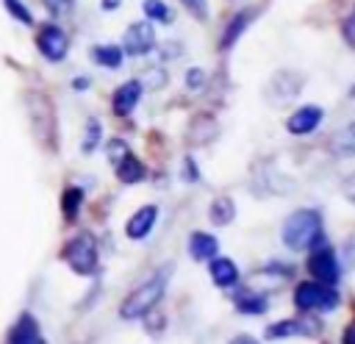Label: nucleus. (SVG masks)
Returning a JSON list of instances; mask_svg holds the SVG:
<instances>
[{
  "mask_svg": "<svg viewBox=\"0 0 355 344\" xmlns=\"http://www.w3.org/2000/svg\"><path fill=\"white\" fill-rule=\"evenodd\" d=\"M330 150L338 155V158H349L355 155V122L344 125L338 133H333L330 139Z\"/></svg>",
  "mask_w": 355,
  "mask_h": 344,
  "instance_id": "obj_18",
  "label": "nucleus"
},
{
  "mask_svg": "<svg viewBox=\"0 0 355 344\" xmlns=\"http://www.w3.org/2000/svg\"><path fill=\"white\" fill-rule=\"evenodd\" d=\"M255 19V8L250 6V8H241V11H236L233 17H230V22L225 25V31H222V36H219V50H230L241 36H244V31L250 28V22Z\"/></svg>",
  "mask_w": 355,
  "mask_h": 344,
  "instance_id": "obj_12",
  "label": "nucleus"
},
{
  "mask_svg": "<svg viewBox=\"0 0 355 344\" xmlns=\"http://www.w3.org/2000/svg\"><path fill=\"white\" fill-rule=\"evenodd\" d=\"M39 3L44 6V11H47L53 19L67 17V14L72 11V6H75V0H39Z\"/></svg>",
  "mask_w": 355,
  "mask_h": 344,
  "instance_id": "obj_27",
  "label": "nucleus"
},
{
  "mask_svg": "<svg viewBox=\"0 0 355 344\" xmlns=\"http://www.w3.org/2000/svg\"><path fill=\"white\" fill-rule=\"evenodd\" d=\"M322 117H324V111H322L319 105H302V108H297V111L286 119V130L294 133V136H305V133H311V130L319 128Z\"/></svg>",
  "mask_w": 355,
  "mask_h": 344,
  "instance_id": "obj_11",
  "label": "nucleus"
},
{
  "mask_svg": "<svg viewBox=\"0 0 355 344\" xmlns=\"http://www.w3.org/2000/svg\"><path fill=\"white\" fill-rule=\"evenodd\" d=\"M33 44L44 61L61 64L69 53V33L55 19H47V22L33 25Z\"/></svg>",
  "mask_w": 355,
  "mask_h": 344,
  "instance_id": "obj_4",
  "label": "nucleus"
},
{
  "mask_svg": "<svg viewBox=\"0 0 355 344\" xmlns=\"http://www.w3.org/2000/svg\"><path fill=\"white\" fill-rule=\"evenodd\" d=\"M25 103H28V114H31V125H33V133L36 139L53 150L58 144L55 139V108H53V100L44 94V92H28L25 94Z\"/></svg>",
  "mask_w": 355,
  "mask_h": 344,
  "instance_id": "obj_2",
  "label": "nucleus"
},
{
  "mask_svg": "<svg viewBox=\"0 0 355 344\" xmlns=\"http://www.w3.org/2000/svg\"><path fill=\"white\" fill-rule=\"evenodd\" d=\"M64 261L75 275H94L97 272V239L89 230L72 236L64 247Z\"/></svg>",
  "mask_w": 355,
  "mask_h": 344,
  "instance_id": "obj_5",
  "label": "nucleus"
},
{
  "mask_svg": "<svg viewBox=\"0 0 355 344\" xmlns=\"http://www.w3.org/2000/svg\"><path fill=\"white\" fill-rule=\"evenodd\" d=\"M308 272L313 275V280H319V283H330V286H336L338 277H341L336 252H333V247H327L322 239L313 244V250H311V255H308Z\"/></svg>",
  "mask_w": 355,
  "mask_h": 344,
  "instance_id": "obj_7",
  "label": "nucleus"
},
{
  "mask_svg": "<svg viewBox=\"0 0 355 344\" xmlns=\"http://www.w3.org/2000/svg\"><path fill=\"white\" fill-rule=\"evenodd\" d=\"M216 250H219V241L211 233H202V230L191 233V239H189V255L194 261H211L216 255Z\"/></svg>",
  "mask_w": 355,
  "mask_h": 344,
  "instance_id": "obj_15",
  "label": "nucleus"
},
{
  "mask_svg": "<svg viewBox=\"0 0 355 344\" xmlns=\"http://www.w3.org/2000/svg\"><path fill=\"white\" fill-rule=\"evenodd\" d=\"M280 239H283V244H286L288 250L313 247V244L322 239V216H319V211H311V208L294 211V214L283 222Z\"/></svg>",
  "mask_w": 355,
  "mask_h": 344,
  "instance_id": "obj_1",
  "label": "nucleus"
},
{
  "mask_svg": "<svg viewBox=\"0 0 355 344\" xmlns=\"http://www.w3.org/2000/svg\"><path fill=\"white\" fill-rule=\"evenodd\" d=\"M80 205H83V189L80 186H67L64 194H61V214L67 219H75Z\"/></svg>",
  "mask_w": 355,
  "mask_h": 344,
  "instance_id": "obj_22",
  "label": "nucleus"
},
{
  "mask_svg": "<svg viewBox=\"0 0 355 344\" xmlns=\"http://www.w3.org/2000/svg\"><path fill=\"white\" fill-rule=\"evenodd\" d=\"M141 11H144V17L150 22H164V25L172 22V8L164 0H144L141 3Z\"/></svg>",
  "mask_w": 355,
  "mask_h": 344,
  "instance_id": "obj_23",
  "label": "nucleus"
},
{
  "mask_svg": "<svg viewBox=\"0 0 355 344\" xmlns=\"http://www.w3.org/2000/svg\"><path fill=\"white\" fill-rule=\"evenodd\" d=\"M230 344H255V341H252L250 336H236V338H233Z\"/></svg>",
  "mask_w": 355,
  "mask_h": 344,
  "instance_id": "obj_37",
  "label": "nucleus"
},
{
  "mask_svg": "<svg viewBox=\"0 0 355 344\" xmlns=\"http://www.w3.org/2000/svg\"><path fill=\"white\" fill-rule=\"evenodd\" d=\"M341 191H344V197H347L349 203H355V175H349V178L344 180V186H341Z\"/></svg>",
  "mask_w": 355,
  "mask_h": 344,
  "instance_id": "obj_32",
  "label": "nucleus"
},
{
  "mask_svg": "<svg viewBox=\"0 0 355 344\" xmlns=\"http://www.w3.org/2000/svg\"><path fill=\"white\" fill-rule=\"evenodd\" d=\"M114 169H116V178H119L122 183H139V180H144V175H147V166H144L141 158H136L133 153H128Z\"/></svg>",
  "mask_w": 355,
  "mask_h": 344,
  "instance_id": "obj_17",
  "label": "nucleus"
},
{
  "mask_svg": "<svg viewBox=\"0 0 355 344\" xmlns=\"http://www.w3.org/2000/svg\"><path fill=\"white\" fill-rule=\"evenodd\" d=\"M128 153H130V147H128L125 139H108V144H105V155H108V161H111L114 166H116Z\"/></svg>",
  "mask_w": 355,
  "mask_h": 344,
  "instance_id": "obj_26",
  "label": "nucleus"
},
{
  "mask_svg": "<svg viewBox=\"0 0 355 344\" xmlns=\"http://www.w3.org/2000/svg\"><path fill=\"white\" fill-rule=\"evenodd\" d=\"M100 139H103V125H100L97 117H89V119H86V133H83L80 150H83V153H94L97 144H100Z\"/></svg>",
  "mask_w": 355,
  "mask_h": 344,
  "instance_id": "obj_25",
  "label": "nucleus"
},
{
  "mask_svg": "<svg viewBox=\"0 0 355 344\" xmlns=\"http://www.w3.org/2000/svg\"><path fill=\"white\" fill-rule=\"evenodd\" d=\"M294 305L300 311H333L338 305V291L330 283L305 280L294 289Z\"/></svg>",
  "mask_w": 355,
  "mask_h": 344,
  "instance_id": "obj_6",
  "label": "nucleus"
},
{
  "mask_svg": "<svg viewBox=\"0 0 355 344\" xmlns=\"http://www.w3.org/2000/svg\"><path fill=\"white\" fill-rule=\"evenodd\" d=\"M341 36H344V42H347L349 47H355V8H352V14L344 19V25H341Z\"/></svg>",
  "mask_w": 355,
  "mask_h": 344,
  "instance_id": "obj_30",
  "label": "nucleus"
},
{
  "mask_svg": "<svg viewBox=\"0 0 355 344\" xmlns=\"http://www.w3.org/2000/svg\"><path fill=\"white\" fill-rule=\"evenodd\" d=\"M186 86L194 89V92L202 89V86H205V72H202L200 67H191V69L186 72Z\"/></svg>",
  "mask_w": 355,
  "mask_h": 344,
  "instance_id": "obj_29",
  "label": "nucleus"
},
{
  "mask_svg": "<svg viewBox=\"0 0 355 344\" xmlns=\"http://www.w3.org/2000/svg\"><path fill=\"white\" fill-rule=\"evenodd\" d=\"M311 333V325L302 322V319H283V322H275L266 336L269 338H286V336H308Z\"/></svg>",
  "mask_w": 355,
  "mask_h": 344,
  "instance_id": "obj_19",
  "label": "nucleus"
},
{
  "mask_svg": "<svg viewBox=\"0 0 355 344\" xmlns=\"http://www.w3.org/2000/svg\"><path fill=\"white\" fill-rule=\"evenodd\" d=\"M122 6V0H100V8L103 11H116Z\"/></svg>",
  "mask_w": 355,
  "mask_h": 344,
  "instance_id": "obj_34",
  "label": "nucleus"
},
{
  "mask_svg": "<svg viewBox=\"0 0 355 344\" xmlns=\"http://www.w3.org/2000/svg\"><path fill=\"white\" fill-rule=\"evenodd\" d=\"M155 219H158V208H155V205H141V208L125 222V236H128V239H136V241L144 239V236H150Z\"/></svg>",
  "mask_w": 355,
  "mask_h": 344,
  "instance_id": "obj_13",
  "label": "nucleus"
},
{
  "mask_svg": "<svg viewBox=\"0 0 355 344\" xmlns=\"http://www.w3.org/2000/svg\"><path fill=\"white\" fill-rule=\"evenodd\" d=\"M208 216H211V222L219 225V227H222V225H230L233 216H236V205H233V200H230V197H216V200L211 203Z\"/></svg>",
  "mask_w": 355,
  "mask_h": 344,
  "instance_id": "obj_21",
  "label": "nucleus"
},
{
  "mask_svg": "<svg viewBox=\"0 0 355 344\" xmlns=\"http://www.w3.org/2000/svg\"><path fill=\"white\" fill-rule=\"evenodd\" d=\"M8 344H47L33 313H19V319L8 330Z\"/></svg>",
  "mask_w": 355,
  "mask_h": 344,
  "instance_id": "obj_10",
  "label": "nucleus"
},
{
  "mask_svg": "<svg viewBox=\"0 0 355 344\" xmlns=\"http://www.w3.org/2000/svg\"><path fill=\"white\" fill-rule=\"evenodd\" d=\"M122 53L125 55H147L155 47V28L150 25V19H139L130 22L122 33Z\"/></svg>",
  "mask_w": 355,
  "mask_h": 344,
  "instance_id": "obj_8",
  "label": "nucleus"
},
{
  "mask_svg": "<svg viewBox=\"0 0 355 344\" xmlns=\"http://www.w3.org/2000/svg\"><path fill=\"white\" fill-rule=\"evenodd\" d=\"M266 297L258 294V291H244V294H236V308L239 313H247V316H258L266 311Z\"/></svg>",
  "mask_w": 355,
  "mask_h": 344,
  "instance_id": "obj_20",
  "label": "nucleus"
},
{
  "mask_svg": "<svg viewBox=\"0 0 355 344\" xmlns=\"http://www.w3.org/2000/svg\"><path fill=\"white\" fill-rule=\"evenodd\" d=\"M89 55L97 67H105V69H119L125 61V53L119 44H92Z\"/></svg>",
  "mask_w": 355,
  "mask_h": 344,
  "instance_id": "obj_14",
  "label": "nucleus"
},
{
  "mask_svg": "<svg viewBox=\"0 0 355 344\" xmlns=\"http://www.w3.org/2000/svg\"><path fill=\"white\" fill-rule=\"evenodd\" d=\"M344 344H355V322L352 325H347V330H344V338H341Z\"/></svg>",
  "mask_w": 355,
  "mask_h": 344,
  "instance_id": "obj_35",
  "label": "nucleus"
},
{
  "mask_svg": "<svg viewBox=\"0 0 355 344\" xmlns=\"http://www.w3.org/2000/svg\"><path fill=\"white\" fill-rule=\"evenodd\" d=\"M180 3L191 11L194 19H208V3L205 0H180Z\"/></svg>",
  "mask_w": 355,
  "mask_h": 344,
  "instance_id": "obj_28",
  "label": "nucleus"
},
{
  "mask_svg": "<svg viewBox=\"0 0 355 344\" xmlns=\"http://www.w3.org/2000/svg\"><path fill=\"white\" fill-rule=\"evenodd\" d=\"M164 83H166V75H164L161 69H158V72H150V75H147V86H150V89H161Z\"/></svg>",
  "mask_w": 355,
  "mask_h": 344,
  "instance_id": "obj_31",
  "label": "nucleus"
},
{
  "mask_svg": "<svg viewBox=\"0 0 355 344\" xmlns=\"http://www.w3.org/2000/svg\"><path fill=\"white\" fill-rule=\"evenodd\" d=\"M3 8H6V14H8L11 19H17L19 25H25V28H33V25H36L31 8H28L22 0H3Z\"/></svg>",
  "mask_w": 355,
  "mask_h": 344,
  "instance_id": "obj_24",
  "label": "nucleus"
},
{
  "mask_svg": "<svg viewBox=\"0 0 355 344\" xmlns=\"http://www.w3.org/2000/svg\"><path fill=\"white\" fill-rule=\"evenodd\" d=\"M164 289H166V277H164V275H158V277L141 283L139 289H133V291L122 300V305H119V316H122V319H139V316H147V313L161 302Z\"/></svg>",
  "mask_w": 355,
  "mask_h": 344,
  "instance_id": "obj_3",
  "label": "nucleus"
},
{
  "mask_svg": "<svg viewBox=\"0 0 355 344\" xmlns=\"http://www.w3.org/2000/svg\"><path fill=\"white\" fill-rule=\"evenodd\" d=\"M89 86H92V80H89L86 75H78V78H72V89H75V92H86Z\"/></svg>",
  "mask_w": 355,
  "mask_h": 344,
  "instance_id": "obj_33",
  "label": "nucleus"
},
{
  "mask_svg": "<svg viewBox=\"0 0 355 344\" xmlns=\"http://www.w3.org/2000/svg\"><path fill=\"white\" fill-rule=\"evenodd\" d=\"M186 175H189L191 180H197V178H200V175H197V169H194V161H191V158H186Z\"/></svg>",
  "mask_w": 355,
  "mask_h": 344,
  "instance_id": "obj_36",
  "label": "nucleus"
},
{
  "mask_svg": "<svg viewBox=\"0 0 355 344\" xmlns=\"http://www.w3.org/2000/svg\"><path fill=\"white\" fill-rule=\"evenodd\" d=\"M141 92H144V83L136 80V78L119 83V86L114 89V94H111V111H114L116 117L133 114V108H136L139 100H141Z\"/></svg>",
  "mask_w": 355,
  "mask_h": 344,
  "instance_id": "obj_9",
  "label": "nucleus"
},
{
  "mask_svg": "<svg viewBox=\"0 0 355 344\" xmlns=\"http://www.w3.org/2000/svg\"><path fill=\"white\" fill-rule=\"evenodd\" d=\"M211 280L219 286V289H230L236 280H239V269H236V264L230 261V258H211Z\"/></svg>",
  "mask_w": 355,
  "mask_h": 344,
  "instance_id": "obj_16",
  "label": "nucleus"
}]
</instances>
